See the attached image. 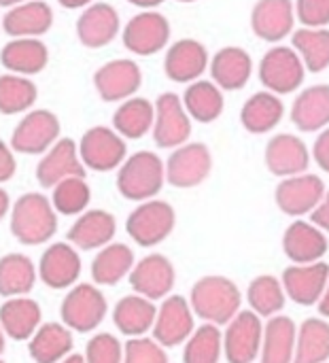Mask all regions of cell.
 Segmentation results:
<instances>
[{"label":"cell","mask_w":329,"mask_h":363,"mask_svg":"<svg viewBox=\"0 0 329 363\" xmlns=\"http://www.w3.org/2000/svg\"><path fill=\"white\" fill-rule=\"evenodd\" d=\"M9 228L19 245L38 247L55 236L57 213L45 194L28 191L11 204Z\"/></svg>","instance_id":"1"},{"label":"cell","mask_w":329,"mask_h":363,"mask_svg":"<svg viewBox=\"0 0 329 363\" xmlns=\"http://www.w3.org/2000/svg\"><path fill=\"white\" fill-rule=\"evenodd\" d=\"M242 304V294L234 281L228 277H204L200 279L189 294V306L196 317L204 323L228 325Z\"/></svg>","instance_id":"2"},{"label":"cell","mask_w":329,"mask_h":363,"mask_svg":"<svg viewBox=\"0 0 329 363\" xmlns=\"http://www.w3.org/2000/svg\"><path fill=\"white\" fill-rule=\"evenodd\" d=\"M117 191L130 202L153 200L166 183V164L153 151H136L117 168Z\"/></svg>","instance_id":"3"},{"label":"cell","mask_w":329,"mask_h":363,"mask_svg":"<svg viewBox=\"0 0 329 363\" xmlns=\"http://www.w3.org/2000/svg\"><path fill=\"white\" fill-rule=\"evenodd\" d=\"M62 138L60 117L49 108H30L11 132L9 145L21 155H43Z\"/></svg>","instance_id":"4"},{"label":"cell","mask_w":329,"mask_h":363,"mask_svg":"<svg viewBox=\"0 0 329 363\" xmlns=\"http://www.w3.org/2000/svg\"><path fill=\"white\" fill-rule=\"evenodd\" d=\"M106 298L94 283L72 285L60 306L62 323L77 334H89L98 330L106 319Z\"/></svg>","instance_id":"5"},{"label":"cell","mask_w":329,"mask_h":363,"mask_svg":"<svg viewBox=\"0 0 329 363\" xmlns=\"http://www.w3.org/2000/svg\"><path fill=\"white\" fill-rule=\"evenodd\" d=\"M177 225L174 208L164 200H145L128 215L126 232L138 247H157L162 245Z\"/></svg>","instance_id":"6"},{"label":"cell","mask_w":329,"mask_h":363,"mask_svg":"<svg viewBox=\"0 0 329 363\" xmlns=\"http://www.w3.org/2000/svg\"><path fill=\"white\" fill-rule=\"evenodd\" d=\"M79 157L85 170L91 172H111L117 170L128 157V145L121 134L108 125H91L83 132L77 143Z\"/></svg>","instance_id":"7"},{"label":"cell","mask_w":329,"mask_h":363,"mask_svg":"<svg viewBox=\"0 0 329 363\" xmlns=\"http://www.w3.org/2000/svg\"><path fill=\"white\" fill-rule=\"evenodd\" d=\"M170 21L155 9L136 13L121 28L123 47L138 57H149L164 51L170 43Z\"/></svg>","instance_id":"8"},{"label":"cell","mask_w":329,"mask_h":363,"mask_svg":"<svg viewBox=\"0 0 329 363\" xmlns=\"http://www.w3.org/2000/svg\"><path fill=\"white\" fill-rule=\"evenodd\" d=\"M304 77L306 66L294 47H272L260 62V81L277 96L298 91L304 83Z\"/></svg>","instance_id":"9"},{"label":"cell","mask_w":329,"mask_h":363,"mask_svg":"<svg viewBox=\"0 0 329 363\" xmlns=\"http://www.w3.org/2000/svg\"><path fill=\"white\" fill-rule=\"evenodd\" d=\"M166 183L177 189H191L202 185L213 170V155L204 143H185L168 155Z\"/></svg>","instance_id":"10"},{"label":"cell","mask_w":329,"mask_h":363,"mask_svg":"<svg viewBox=\"0 0 329 363\" xmlns=\"http://www.w3.org/2000/svg\"><path fill=\"white\" fill-rule=\"evenodd\" d=\"M153 143L160 149H177L185 145L191 136V117L187 115L181 96L174 91H164L155 100V121H153Z\"/></svg>","instance_id":"11"},{"label":"cell","mask_w":329,"mask_h":363,"mask_svg":"<svg viewBox=\"0 0 329 363\" xmlns=\"http://www.w3.org/2000/svg\"><path fill=\"white\" fill-rule=\"evenodd\" d=\"M262 340V317L253 311H240L223 332V355L228 363H253L260 357Z\"/></svg>","instance_id":"12"},{"label":"cell","mask_w":329,"mask_h":363,"mask_svg":"<svg viewBox=\"0 0 329 363\" xmlns=\"http://www.w3.org/2000/svg\"><path fill=\"white\" fill-rule=\"evenodd\" d=\"M143 85V70L130 57H115L104 62L94 72V87L102 102H123Z\"/></svg>","instance_id":"13"},{"label":"cell","mask_w":329,"mask_h":363,"mask_svg":"<svg viewBox=\"0 0 329 363\" xmlns=\"http://www.w3.org/2000/svg\"><path fill=\"white\" fill-rule=\"evenodd\" d=\"M196 315L189 306V300L183 296H168L157 308L153 323V338L164 349H174L187 342L196 330Z\"/></svg>","instance_id":"14"},{"label":"cell","mask_w":329,"mask_h":363,"mask_svg":"<svg viewBox=\"0 0 329 363\" xmlns=\"http://www.w3.org/2000/svg\"><path fill=\"white\" fill-rule=\"evenodd\" d=\"M323 196H325L323 179L317 174H311V172H302V174L283 179L274 191L277 206L289 217L311 215L319 206Z\"/></svg>","instance_id":"15"},{"label":"cell","mask_w":329,"mask_h":363,"mask_svg":"<svg viewBox=\"0 0 329 363\" xmlns=\"http://www.w3.org/2000/svg\"><path fill=\"white\" fill-rule=\"evenodd\" d=\"M74 32L83 47L102 49L121 34L119 11L108 2H91L77 17Z\"/></svg>","instance_id":"16"},{"label":"cell","mask_w":329,"mask_h":363,"mask_svg":"<svg viewBox=\"0 0 329 363\" xmlns=\"http://www.w3.org/2000/svg\"><path fill=\"white\" fill-rule=\"evenodd\" d=\"M87 170L79 157V147L72 138L62 136L51 145L36 164V181L43 189H53L68 177H85Z\"/></svg>","instance_id":"17"},{"label":"cell","mask_w":329,"mask_h":363,"mask_svg":"<svg viewBox=\"0 0 329 363\" xmlns=\"http://www.w3.org/2000/svg\"><path fill=\"white\" fill-rule=\"evenodd\" d=\"M128 279H130V287L138 296L155 302V300H164L170 296L174 281H177V272H174L172 262L166 255L151 253L134 264Z\"/></svg>","instance_id":"18"},{"label":"cell","mask_w":329,"mask_h":363,"mask_svg":"<svg viewBox=\"0 0 329 363\" xmlns=\"http://www.w3.org/2000/svg\"><path fill=\"white\" fill-rule=\"evenodd\" d=\"M0 19L9 38H43L53 28L55 13L47 0H30L6 9Z\"/></svg>","instance_id":"19"},{"label":"cell","mask_w":329,"mask_h":363,"mask_svg":"<svg viewBox=\"0 0 329 363\" xmlns=\"http://www.w3.org/2000/svg\"><path fill=\"white\" fill-rule=\"evenodd\" d=\"M208 51L196 38H179L166 49L164 72L172 83L189 85L208 70Z\"/></svg>","instance_id":"20"},{"label":"cell","mask_w":329,"mask_h":363,"mask_svg":"<svg viewBox=\"0 0 329 363\" xmlns=\"http://www.w3.org/2000/svg\"><path fill=\"white\" fill-rule=\"evenodd\" d=\"M36 270L49 289H70L81 277V257L70 242H53L43 251Z\"/></svg>","instance_id":"21"},{"label":"cell","mask_w":329,"mask_h":363,"mask_svg":"<svg viewBox=\"0 0 329 363\" xmlns=\"http://www.w3.org/2000/svg\"><path fill=\"white\" fill-rule=\"evenodd\" d=\"M329 279V266L325 262L315 264H296L283 272V287L291 302L300 306L319 304Z\"/></svg>","instance_id":"22"},{"label":"cell","mask_w":329,"mask_h":363,"mask_svg":"<svg viewBox=\"0 0 329 363\" xmlns=\"http://www.w3.org/2000/svg\"><path fill=\"white\" fill-rule=\"evenodd\" d=\"M117 234V219L113 213L102 208H87L70 225L66 238L74 249L96 251L113 242Z\"/></svg>","instance_id":"23"},{"label":"cell","mask_w":329,"mask_h":363,"mask_svg":"<svg viewBox=\"0 0 329 363\" xmlns=\"http://www.w3.org/2000/svg\"><path fill=\"white\" fill-rule=\"evenodd\" d=\"M266 166L272 174L287 179L308 170L311 151L300 136L294 134H277L266 145Z\"/></svg>","instance_id":"24"},{"label":"cell","mask_w":329,"mask_h":363,"mask_svg":"<svg viewBox=\"0 0 329 363\" xmlns=\"http://www.w3.org/2000/svg\"><path fill=\"white\" fill-rule=\"evenodd\" d=\"M296 9L291 0H257L251 13L253 32L268 43H279L291 34Z\"/></svg>","instance_id":"25"},{"label":"cell","mask_w":329,"mask_h":363,"mask_svg":"<svg viewBox=\"0 0 329 363\" xmlns=\"http://www.w3.org/2000/svg\"><path fill=\"white\" fill-rule=\"evenodd\" d=\"M329 242L323 230L313 221H294L283 236V251L294 264H315L328 253Z\"/></svg>","instance_id":"26"},{"label":"cell","mask_w":329,"mask_h":363,"mask_svg":"<svg viewBox=\"0 0 329 363\" xmlns=\"http://www.w3.org/2000/svg\"><path fill=\"white\" fill-rule=\"evenodd\" d=\"M0 64L6 72L34 77L49 64V47L43 38H9L0 49Z\"/></svg>","instance_id":"27"},{"label":"cell","mask_w":329,"mask_h":363,"mask_svg":"<svg viewBox=\"0 0 329 363\" xmlns=\"http://www.w3.org/2000/svg\"><path fill=\"white\" fill-rule=\"evenodd\" d=\"M213 83L221 89L236 91L242 89L253 74V60L242 47H223L208 62Z\"/></svg>","instance_id":"28"},{"label":"cell","mask_w":329,"mask_h":363,"mask_svg":"<svg viewBox=\"0 0 329 363\" xmlns=\"http://www.w3.org/2000/svg\"><path fill=\"white\" fill-rule=\"evenodd\" d=\"M40 319L43 311L38 302H34L32 298H9L0 306V328L4 336L15 342L30 340L34 332L40 328Z\"/></svg>","instance_id":"29"},{"label":"cell","mask_w":329,"mask_h":363,"mask_svg":"<svg viewBox=\"0 0 329 363\" xmlns=\"http://www.w3.org/2000/svg\"><path fill=\"white\" fill-rule=\"evenodd\" d=\"M291 121L302 132H321L329 125V85H313L298 94Z\"/></svg>","instance_id":"30"},{"label":"cell","mask_w":329,"mask_h":363,"mask_svg":"<svg viewBox=\"0 0 329 363\" xmlns=\"http://www.w3.org/2000/svg\"><path fill=\"white\" fill-rule=\"evenodd\" d=\"M155 315H157V306L153 304V300L134 294V296L121 298L115 304L113 323L123 336L138 338V336H145L147 332L153 330Z\"/></svg>","instance_id":"31"},{"label":"cell","mask_w":329,"mask_h":363,"mask_svg":"<svg viewBox=\"0 0 329 363\" xmlns=\"http://www.w3.org/2000/svg\"><path fill=\"white\" fill-rule=\"evenodd\" d=\"M298 328L294 319L277 315L264 325L260 363H294Z\"/></svg>","instance_id":"32"},{"label":"cell","mask_w":329,"mask_h":363,"mask_svg":"<svg viewBox=\"0 0 329 363\" xmlns=\"http://www.w3.org/2000/svg\"><path fill=\"white\" fill-rule=\"evenodd\" d=\"M155 121V104L147 98L132 96L113 113V130L121 134L126 140H138L153 130Z\"/></svg>","instance_id":"33"},{"label":"cell","mask_w":329,"mask_h":363,"mask_svg":"<svg viewBox=\"0 0 329 363\" xmlns=\"http://www.w3.org/2000/svg\"><path fill=\"white\" fill-rule=\"evenodd\" d=\"M134 251L123 242H108L98 249V255L91 262V281L94 285L113 287L126 277H130L134 268Z\"/></svg>","instance_id":"34"},{"label":"cell","mask_w":329,"mask_h":363,"mask_svg":"<svg viewBox=\"0 0 329 363\" xmlns=\"http://www.w3.org/2000/svg\"><path fill=\"white\" fill-rule=\"evenodd\" d=\"M28 353L34 363H60L72 353V332L64 323H43L28 340Z\"/></svg>","instance_id":"35"},{"label":"cell","mask_w":329,"mask_h":363,"mask_svg":"<svg viewBox=\"0 0 329 363\" xmlns=\"http://www.w3.org/2000/svg\"><path fill=\"white\" fill-rule=\"evenodd\" d=\"M183 106L191 121L198 123H213L221 117L225 100H223V89L206 79H198L185 87L183 94Z\"/></svg>","instance_id":"36"},{"label":"cell","mask_w":329,"mask_h":363,"mask_svg":"<svg viewBox=\"0 0 329 363\" xmlns=\"http://www.w3.org/2000/svg\"><path fill=\"white\" fill-rule=\"evenodd\" d=\"M285 115L283 100L272 91H257L253 94L242 111H240V123L251 134H268L272 132Z\"/></svg>","instance_id":"37"},{"label":"cell","mask_w":329,"mask_h":363,"mask_svg":"<svg viewBox=\"0 0 329 363\" xmlns=\"http://www.w3.org/2000/svg\"><path fill=\"white\" fill-rule=\"evenodd\" d=\"M38 279L34 262L23 253H9L0 257V296L19 298L28 296Z\"/></svg>","instance_id":"38"},{"label":"cell","mask_w":329,"mask_h":363,"mask_svg":"<svg viewBox=\"0 0 329 363\" xmlns=\"http://www.w3.org/2000/svg\"><path fill=\"white\" fill-rule=\"evenodd\" d=\"M38 100V87L32 77L2 72L0 74V115H23L34 108Z\"/></svg>","instance_id":"39"},{"label":"cell","mask_w":329,"mask_h":363,"mask_svg":"<svg viewBox=\"0 0 329 363\" xmlns=\"http://www.w3.org/2000/svg\"><path fill=\"white\" fill-rule=\"evenodd\" d=\"M329 359V323L325 319H306L296 338L294 363H325Z\"/></svg>","instance_id":"40"},{"label":"cell","mask_w":329,"mask_h":363,"mask_svg":"<svg viewBox=\"0 0 329 363\" xmlns=\"http://www.w3.org/2000/svg\"><path fill=\"white\" fill-rule=\"evenodd\" d=\"M247 302L251 311L260 317H277L287 302L283 283L272 274H262L249 283Z\"/></svg>","instance_id":"41"},{"label":"cell","mask_w":329,"mask_h":363,"mask_svg":"<svg viewBox=\"0 0 329 363\" xmlns=\"http://www.w3.org/2000/svg\"><path fill=\"white\" fill-rule=\"evenodd\" d=\"M291 45L311 72H321L329 68L328 28H300L291 34Z\"/></svg>","instance_id":"42"},{"label":"cell","mask_w":329,"mask_h":363,"mask_svg":"<svg viewBox=\"0 0 329 363\" xmlns=\"http://www.w3.org/2000/svg\"><path fill=\"white\" fill-rule=\"evenodd\" d=\"M51 204L57 215L64 217H79L89 208L91 202V187L85 177H68L60 181L51 189Z\"/></svg>","instance_id":"43"},{"label":"cell","mask_w":329,"mask_h":363,"mask_svg":"<svg viewBox=\"0 0 329 363\" xmlns=\"http://www.w3.org/2000/svg\"><path fill=\"white\" fill-rule=\"evenodd\" d=\"M223 353V336L217 325L204 323L187 338L183 363H219Z\"/></svg>","instance_id":"44"},{"label":"cell","mask_w":329,"mask_h":363,"mask_svg":"<svg viewBox=\"0 0 329 363\" xmlns=\"http://www.w3.org/2000/svg\"><path fill=\"white\" fill-rule=\"evenodd\" d=\"M83 357L87 363H123V345L117 336L102 332L91 336Z\"/></svg>","instance_id":"45"},{"label":"cell","mask_w":329,"mask_h":363,"mask_svg":"<svg viewBox=\"0 0 329 363\" xmlns=\"http://www.w3.org/2000/svg\"><path fill=\"white\" fill-rule=\"evenodd\" d=\"M123 363H170L166 349L147 336L130 338L123 347Z\"/></svg>","instance_id":"46"},{"label":"cell","mask_w":329,"mask_h":363,"mask_svg":"<svg viewBox=\"0 0 329 363\" xmlns=\"http://www.w3.org/2000/svg\"><path fill=\"white\" fill-rule=\"evenodd\" d=\"M294 9L304 28H325L329 23V0H296Z\"/></svg>","instance_id":"47"},{"label":"cell","mask_w":329,"mask_h":363,"mask_svg":"<svg viewBox=\"0 0 329 363\" xmlns=\"http://www.w3.org/2000/svg\"><path fill=\"white\" fill-rule=\"evenodd\" d=\"M17 172V160H15V151L11 149V145L6 140L0 138V185L9 183Z\"/></svg>","instance_id":"48"},{"label":"cell","mask_w":329,"mask_h":363,"mask_svg":"<svg viewBox=\"0 0 329 363\" xmlns=\"http://www.w3.org/2000/svg\"><path fill=\"white\" fill-rule=\"evenodd\" d=\"M313 157L319 164V168L329 174V125L325 130H321V134L317 136L313 145Z\"/></svg>","instance_id":"49"},{"label":"cell","mask_w":329,"mask_h":363,"mask_svg":"<svg viewBox=\"0 0 329 363\" xmlns=\"http://www.w3.org/2000/svg\"><path fill=\"white\" fill-rule=\"evenodd\" d=\"M311 221H313L319 230H323V232H328L329 234V189L325 191L323 200L319 202V206L311 213Z\"/></svg>","instance_id":"50"},{"label":"cell","mask_w":329,"mask_h":363,"mask_svg":"<svg viewBox=\"0 0 329 363\" xmlns=\"http://www.w3.org/2000/svg\"><path fill=\"white\" fill-rule=\"evenodd\" d=\"M91 2H96V0H57V4L62 6V9H68V11H77V9H85V6H89Z\"/></svg>","instance_id":"51"},{"label":"cell","mask_w":329,"mask_h":363,"mask_svg":"<svg viewBox=\"0 0 329 363\" xmlns=\"http://www.w3.org/2000/svg\"><path fill=\"white\" fill-rule=\"evenodd\" d=\"M9 211H11V198H9L6 189L0 187V221L9 215Z\"/></svg>","instance_id":"52"},{"label":"cell","mask_w":329,"mask_h":363,"mask_svg":"<svg viewBox=\"0 0 329 363\" xmlns=\"http://www.w3.org/2000/svg\"><path fill=\"white\" fill-rule=\"evenodd\" d=\"M128 2L134 4V6H138V9H143V11H149V9H157L166 0H128Z\"/></svg>","instance_id":"53"},{"label":"cell","mask_w":329,"mask_h":363,"mask_svg":"<svg viewBox=\"0 0 329 363\" xmlns=\"http://www.w3.org/2000/svg\"><path fill=\"white\" fill-rule=\"evenodd\" d=\"M319 313L329 319V279L328 285H325V291H323V296H321V300H319Z\"/></svg>","instance_id":"54"},{"label":"cell","mask_w":329,"mask_h":363,"mask_svg":"<svg viewBox=\"0 0 329 363\" xmlns=\"http://www.w3.org/2000/svg\"><path fill=\"white\" fill-rule=\"evenodd\" d=\"M60 363H87L83 355H77V353H70L68 357H64Z\"/></svg>","instance_id":"55"},{"label":"cell","mask_w":329,"mask_h":363,"mask_svg":"<svg viewBox=\"0 0 329 363\" xmlns=\"http://www.w3.org/2000/svg\"><path fill=\"white\" fill-rule=\"evenodd\" d=\"M23 2H30V0H0V6H2V9H11V6L23 4Z\"/></svg>","instance_id":"56"},{"label":"cell","mask_w":329,"mask_h":363,"mask_svg":"<svg viewBox=\"0 0 329 363\" xmlns=\"http://www.w3.org/2000/svg\"><path fill=\"white\" fill-rule=\"evenodd\" d=\"M4 353V332H2V328H0V355Z\"/></svg>","instance_id":"57"},{"label":"cell","mask_w":329,"mask_h":363,"mask_svg":"<svg viewBox=\"0 0 329 363\" xmlns=\"http://www.w3.org/2000/svg\"><path fill=\"white\" fill-rule=\"evenodd\" d=\"M177 2H183V4H189V2H198V0H177Z\"/></svg>","instance_id":"58"},{"label":"cell","mask_w":329,"mask_h":363,"mask_svg":"<svg viewBox=\"0 0 329 363\" xmlns=\"http://www.w3.org/2000/svg\"><path fill=\"white\" fill-rule=\"evenodd\" d=\"M0 34H2V19H0Z\"/></svg>","instance_id":"59"},{"label":"cell","mask_w":329,"mask_h":363,"mask_svg":"<svg viewBox=\"0 0 329 363\" xmlns=\"http://www.w3.org/2000/svg\"><path fill=\"white\" fill-rule=\"evenodd\" d=\"M0 363H4V362H2V359H0Z\"/></svg>","instance_id":"60"}]
</instances>
